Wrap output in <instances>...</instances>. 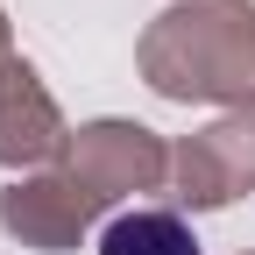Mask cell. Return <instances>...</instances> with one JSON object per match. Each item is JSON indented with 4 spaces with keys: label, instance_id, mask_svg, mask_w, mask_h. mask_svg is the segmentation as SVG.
Masks as SVG:
<instances>
[{
    "label": "cell",
    "instance_id": "52a82bcc",
    "mask_svg": "<svg viewBox=\"0 0 255 255\" xmlns=\"http://www.w3.org/2000/svg\"><path fill=\"white\" fill-rule=\"evenodd\" d=\"M14 64V28H7V7H0V71Z\"/></svg>",
    "mask_w": 255,
    "mask_h": 255
},
{
    "label": "cell",
    "instance_id": "6da1fadb",
    "mask_svg": "<svg viewBox=\"0 0 255 255\" xmlns=\"http://www.w3.org/2000/svg\"><path fill=\"white\" fill-rule=\"evenodd\" d=\"M135 71L156 100H199L255 121V0H170L142 28Z\"/></svg>",
    "mask_w": 255,
    "mask_h": 255
},
{
    "label": "cell",
    "instance_id": "277c9868",
    "mask_svg": "<svg viewBox=\"0 0 255 255\" xmlns=\"http://www.w3.org/2000/svg\"><path fill=\"white\" fill-rule=\"evenodd\" d=\"M92 220H100V206L78 191L71 170H36V177H14L0 191V227L36 255H71L92 234Z\"/></svg>",
    "mask_w": 255,
    "mask_h": 255
},
{
    "label": "cell",
    "instance_id": "3957f363",
    "mask_svg": "<svg viewBox=\"0 0 255 255\" xmlns=\"http://www.w3.org/2000/svg\"><path fill=\"white\" fill-rule=\"evenodd\" d=\"M170 191L191 213H220L255 191V121L227 114L213 128H191L184 142H170Z\"/></svg>",
    "mask_w": 255,
    "mask_h": 255
},
{
    "label": "cell",
    "instance_id": "7a4b0ae2",
    "mask_svg": "<svg viewBox=\"0 0 255 255\" xmlns=\"http://www.w3.org/2000/svg\"><path fill=\"white\" fill-rule=\"evenodd\" d=\"M57 170H71L85 199L100 213H114L128 199H142V191H163L170 184V142L156 135V128H142V121L107 114V121L71 128V149H64Z\"/></svg>",
    "mask_w": 255,
    "mask_h": 255
},
{
    "label": "cell",
    "instance_id": "5b68a950",
    "mask_svg": "<svg viewBox=\"0 0 255 255\" xmlns=\"http://www.w3.org/2000/svg\"><path fill=\"white\" fill-rule=\"evenodd\" d=\"M64 149H71V128L64 107L50 100V85L36 78V64H7L0 71V170H57Z\"/></svg>",
    "mask_w": 255,
    "mask_h": 255
},
{
    "label": "cell",
    "instance_id": "8992f818",
    "mask_svg": "<svg viewBox=\"0 0 255 255\" xmlns=\"http://www.w3.org/2000/svg\"><path fill=\"white\" fill-rule=\"evenodd\" d=\"M100 255H206V248H199V234H191L184 213H170V206H128V213L107 220Z\"/></svg>",
    "mask_w": 255,
    "mask_h": 255
}]
</instances>
